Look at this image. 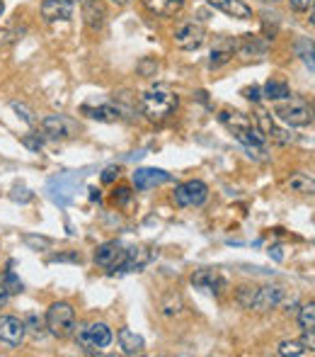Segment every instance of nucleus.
<instances>
[{
  "mask_svg": "<svg viewBox=\"0 0 315 357\" xmlns=\"http://www.w3.org/2000/svg\"><path fill=\"white\" fill-rule=\"evenodd\" d=\"M138 105H141V112L146 114L151 122H165V119L177 109L179 100L172 90L163 88V85H156V88L146 90V93L141 95Z\"/></svg>",
  "mask_w": 315,
  "mask_h": 357,
  "instance_id": "obj_1",
  "label": "nucleus"
},
{
  "mask_svg": "<svg viewBox=\"0 0 315 357\" xmlns=\"http://www.w3.org/2000/svg\"><path fill=\"white\" fill-rule=\"evenodd\" d=\"M274 114H277L282 122H286L289 127H308L313 122V109L306 100L296 98V95H289L286 100H279L277 107H274Z\"/></svg>",
  "mask_w": 315,
  "mask_h": 357,
  "instance_id": "obj_2",
  "label": "nucleus"
},
{
  "mask_svg": "<svg viewBox=\"0 0 315 357\" xmlns=\"http://www.w3.org/2000/svg\"><path fill=\"white\" fill-rule=\"evenodd\" d=\"M47 328L54 338H68L76 331V309L68 301H56L47 311Z\"/></svg>",
  "mask_w": 315,
  "mask_h": 357,
  "instance_id": "obj_3",
  "label": "nucleus"
},
{
  "mask_svg": "<svg viewBox=\"0 0 315 357\" xmlns=\"http://www.w3.org/2000/svg\"><path fill=\"white\" fill-rule=\"evenodd\" d=\"M112 328H109L107 324H88V326H83V328L76 333V340H78V345L85 350V353H99V350H104V348H109L112 345Z\"/></svg>",
  "mask_w": 315,
  "mask_h": 357,
  "instance_id": "obj_4",
  "label": "nucleus"
},
{
  "mask_svg": "<svg viewBox=\"0 0 315 357\" xmlns=\"http://www.w3.org/2000/svg\"><path fill=\"white\" fill-rule=\"evenodd\" d=\"M209 199V185L204 180H184L172 192V202L177 207H202Z\"/></svg>",
  "mask_w": 315,
  "mask_h": 357,
  "instance_id": "obj_5",
  "label": "nucleus"
},
{
  "mask_svg": "<svg viewBox=\"0 0 315 357\" xmlns=\"http://www.w3.org/2000/svg\"><path fill=\"white\" fill-rule=\"evenodd\" d=\"M207 42V29L199 22H182L172 32V44L182 52H194Z\"/></svg>",
  "mask_w": 315,
  "mask_h": 357,
  "instance_id": "obj_6",
  "label": "nucleus"
},
{
  "mask_svg": "<svg viewBox=\"0 0 315 357\" xmlns=\"http://www.w3.org/2000/svg\"><path fill=\"white\" fill-rule=\"evenodd\" d=\"M124 260H127V248H124L119 241H107V243H102L95 250V263H97L99 268L109 270V273L122 270Z\"/></svg>",
  "mask_w": 315,
  "mask_h": 357,
  "instance_id": "obj_7",
  "label": "nucleus"
},
{
  "mask_svg": "<svg viewBox=\"0 0 315 357\" xmlns=\"http://www.w3.org/2000/svg\"><path fill=\"white\" fill-rule=\"evenodd\" d=\"M282 301H284V287L264 284V287H257V291H255V299H252V304H250V309L257 311V314H267V311L277 309Z\"/></svg>",
  "mask_w": 315,
  "mask_h": 357,
  "instance_id": "obj_8",
  "label": "nucleus"
},
{
  "mask_svg": "<svg viewBox=\"0 0 315 357\" xmlns=\"http://www.w3.org/2000/svg\"><path fill=\"white\" fill-rule=\"evenodd\" d=\"M218 119H221V124L228 129V132H233V137H236V139L257 129L255 119L248 117L245 112H238V109H223V112L218 114Z\"/></svg>",
  "mask_w": 315,
  "mask_h": 357,
  "instance_id": "obj_9",
  "label": "nucleus"
},
{
  "mask_svg": "<svg viewBox=\"0 0 315 357\" xmlns=\"http://www.w3.org/2000/svg\"><path fill=\"white\" fill-rule=\"evenodd\" d=\"M192 284L197 289H204V291H211V294H221L223 289L228 287L226 278H223L218 270H209V268H202L192 275Z\"/></svg>",
  "mask_w": 315,
  "mask_h": 357,
  "instance_id": "obj_10",
  "label": "nucleus"
},
{
  "mask_svg": "<svg viewBox=\"0 0 315 357\" xmlns=\"http://www.w3.org/2000/svg\"><path fill=\"white\" fill-rule=\"evenodd\" d=\"M24 340V324L15 316H0V343L17 348Z\"/></svg>",
  "mask_w": 315,
  "mask_h": 357,
  "instance_id": "obj_11",
  "label": "nucleus"
},
{
  "mask_svg": "<svg viewBox=\"0 0 315 357\" xmlns=\"http://www.w3.org/2000/svg\"><path fill=\"white\" fill-rule=\"evenodd\" d=\"M42 132L51 139H68L76 132V124L68 117H63V114H49L42 122Z\"/></svg>",
  "mask_w": 315,
  "mask_h": 357,
  "instance_id": "obj_12",
  "label": "nucleus"
},
{
  "mask_svg": "<svg viewBox=\"0 0 315 357\" xmlns=\"http://www.w3.org/2000/svg\"><path fill=\"white\" fill-rule=\"evenodd\" d=\"M76 3L73 0H44L42 15L47 22H58V20H71Z\"/></svg>",
  "mask_w": 315,
  "mask_h": 357,
  "instance_id": "obj_13",
  "label": "nucleus"
},
{
  "mask_svg": "<svg viewBox=\"0 0 315 357\" xmlns=\"http://www.w3.org/2000/svg\"><path fill=\"white\" fill-rule=\"evenodd\" d=\"M170 180V173L160 168H138L134 173V185L136 190H153V188H160Z\"/></svg>",
  "mask_w": 315,
  "mask_h": 357,
  "instance_id": "obj_14",
  "label": "nucleus"
},
{
  "mask_svg": "<svg viewBox=\"0 0 315 357\" xmlns=\"http://www.w3.org/2000/svg\"><path fill=\"white\" fill-rule=\"evenodd\" d=\"M255 124H257L259 132H262L267 139H272L274 144H282V146H284V144L293 142L291 134H286V132H284V129H279L277 124L272 122V117H269V112H262V109H259L257 117H255Z\"/></svg>",
  "mask_w": 315,
  "mask_h": 357,
  "instance_id": "obj_15",
  "label": "nucleus"
},
{
  "mask_svg": "<svg viewBox=\"0 0 315 357\" xmlns=\"http://www.w3.org/2000/svg\"><path fill=\"white\" fill-rule=\"evenodd\" d=\"M80 13H83L85 24H88L92 32H99V29H102L107 13H104V5L99 3V0H80Z\"/></svg>",
  "mask_w": 315,
  "mask_h": 357,
  "instance_id": "obj_16",
  "label": "nucleus"
},
{
  "mask_svg": "<svg viewBox=\"0 0 315 357\" xmlns=\"http://www.w3.org/2000/svg\"><path fill=\"white\" fill-rule=\"evenodd\" d=\"M207 3L211 5L213 10L226 13L228 17H236V20H252L255 17L252 8H250L248 3H243V0H207Z\"/></svg>",
  "mask_w": 315,
  "mask_h": 357,
  "instance_id": "obj_17",
  "label": "nucleus"
},
{
  "mask_svg": "<svg viewBox=\"0 0 315 357\" xmlns=\"http://www.w3.org/2000/svg\"><path fill=\"white\" fill-rule=\"evenodd\" d=\"M286 188L298 195H315V175L306 173V170H296V173L289 175Z\"/></svg>",
  "mask_w": 315,
  "mask_h": 357,
  "instance_id": "obj_18",
  "label": "nucleus"
},
{
  "mask_svg": "<svg viewBox=\"0 0 315 357\" xmlns=\"http://www.w3.org/2000/svg\"><path fill=\"white\" fill-rule=\"evenodd\" d=\"M267 47H269V44L264 42V39L255 37V34H245V37L236 44L238 54H240L243 59H250V56H264V54H267Z\"/></svg>",
  "mask_w": 315,
  "mask_h": 357,
  "instance_id": "obj_19",
  "label": "nucleus"
},
{
  "mask_svg": "<svg viewBox=\"0 0 315 357\" xmlns=\"http://www.w3.org/2000/svg\"><path fill=\"white\" fill-rule=\"evenodd\" d=\"M233 52H236V42L233 39H218L211 49V59H209V66L211 68H221L223 63H228L233 59Z\"/></svg>",
  "mask_w": 315,
  "mask_h": 357,
  "instance_id": "obj_20",
  "label": "nucleus"
},
{
  "mask_svg": "<svg viewBox=\"0 0 315 357\" xmlns=\"http://www.w3.org/2000/svg\"><path fill=\"white\" fill-rule=\"evenodd\" d=\"M151 263V253H148V248H127V260H124V273H138V270H143L146 265Z\"/></svg>",
  "mask_w": 315,
  "mask_h": 357,
  "instance_id": "obj_21",
  "label": "nucleus"
},
{
  "mask_svg": "<svg viewBox=\"0 0 315 357\" xmlns=\"http://www.w3.org/2000/svg\"><path fill=\"white\" fill-rule=\"evenodd\" d=\"M119 348L124 350V355H141L143 348H146V340L134 331L122 328L119 331Z\"/></svg>",
  "mask_w": 315,
  "mask_h": 357,
  "instance_id": "obj_22",
  "label": "nucleus"
},
{
  "mask_svg": "<svg viewBox=\"0 0 315 357\" xmlns=\"http://www.w3.org/2000/svg\"><path fill=\"white\" fill-rule=\"evenodd\" d=\"M148 13L158 15V17H172L182 10L184 0H143Z\"/></svg>",
  "mask_w": 315,
  "mask_h": 357,
  "instance_id": "obj_23",
  "label": "nucleus"
},
{
  "mask_svg": "<svg viewBox=\"0 0 315 357\" xmlns=\"http://www.w3.org/2000/svg\"><path fill=\"white\" fill-rule=\"evenodd\" d=\"M262 95L267 100H272V102H279V100H286L289 95H291V88H289L286 80H282V78H269L267 83H264Z\"/></svg>",
  "mask_w": 315,
  "mask_h": 357,
  "instance_id": "obj_24",
  "label": "nucleus"
},
{
  "mask_svg": "<svg viewBox=\"0 0 315 357\" xmlns=\"http://www.w3.org/2000/svg\"><path fill=\"white\" fill-rule=\"evenodd\" d=\"M83 112L88 114L90 119H97V122H117V119L122 117L119 107H112V105H99V107H88V105H85Z\"/></svg>",
  "mask_w": 315,
  "mask_h": 357,
  "instance_id": "obj_25",
  "label": "nucleus"
},
{
  "mask_svg": "<svg viewBox=\"0 0 315 357\" xmlns=\"http://www.w3.org/2000/svg\"><path fill=\"white\" fill-rule=\"evenodd\" d=\"M298 326L306 335H315V301H308V304L301 306L298 311Z\"/></svg>",
  "mask_w": 315,
  "mask_h": 357,
  "instance_id": "obj_26",
  "label": "nucleus"
},
{
  "mask_svg": "<svg viewBox=\"0 0 315 357\" xmlns=\"http://www.w3.org/2000/svg\"><path fill=\"white\" fill-rule=\"evenodd\" d=\"M277 353L282 357H303V355L311 353V348L303 343V338L301 340H284V343H279Z\"/></svg>",
  "mask_w": 315,
  "mask_h": 357,
  "instance_id": "obj_27",
  "label": "nucleus"
},
{
  "mask_svg": "<svg viewBox=\"0 0 315 357\" xmlns=\"http://www.w3.org/2000/svg\"><path fill=\"white\" fill-rule=\"evenodd\" d=\"M22 241L29 245V248H34V250H47V248H51V238H47V236H32V234H27V236H22Z\"/></svg>",
  "mask_w": 315,
  "mask_h": 357,
  "instance_id": "obj_28",
  "label": "nucleus"
},
{
  "mask_svg": "<svg viewBox=\"0 0 315 357\" xmlns=\"http://www.w3.org/2000/svg\"><path fill=\"white\" fill-rule=\"evenodd\" d=\"M255 291H257V287H250V284H245V287H240L238 289V304L243 306V309H250V304H252V299H255Z\"/></svg>",
  "mask_w": 315,
  "mask_h": 357,
  "instance_id": "obj_29",
  "label": "nucleus"
},
{
  "mask_svg": "<svg viewBox=\"0 0 315 357\" xmlns=\"http://www.w3.org/2000/svg\"><path fill=\"white\" fill-rule=\"evenodd\" d=\"M3 287H5V289H8V294H19V291H22V282H19V280L15 278L13 270H8V273H5V278H3Z\"/></svg>",
  "mask_w": 315,
  "mask_h": 357,
  "instance_id": "obj_30",
  "label": "nucleus"
},
{
  "mask_svg": "<svg viewBox=\"0 0 315 357\" xmlns=\"http://www.w3.org/2000/svg\"><path fill=\"white\" fill-rule=\"evenodd\" d=\"M158 71V63L153 61V59H143L141 63H138V73L146 75V78H151V75H156Z\"/></svg>",
  "mask_w": 315,
  "mask_h": 357,
  "instance_id": "obj_31",
  "label": "nucleus"
},
{
  "mask_svg": "<svg viewBox=\"0 0 315 357\" xmlns=\"http://www.w3.org/2000/svg\"><path fill=\"white\" fill-rule=\"evenodd\" d=\"M122 175V168L119 165H109V168H104V173H102V183H114V180Z\"/></svg>",
  "mask_w": 315,
  "mask_h": 357,
  "instance_id": "obj_32",
  "label": "nucleus"
},
{
  "mask_svg": "<svg viewBox=\"0 0 315 357\" xmlns=\"http://www.w3.org/2000/svg\"><path fill=\"white\" fill-rule=\"evenodd\" d=\"M243 98L250 100V102H259V98H262V90H259L257 85H250V88H243Z\"/></svg>",
  "mask_w": 315,
  "mask_h": 357,
  "instance_id": "obj_33",
  "label": "nucleus"
},
{
  "mask_svg": "<svg viewBox=\"0 0 315 357\" xmlns=\"http://www.w3.org/2000/svg\"><path fill=\"white\" fill-rule=\"evenodd\" d=\"M301 59L306 61V66H311L313 71H315V44H308L306 52L301 49Z\"/></svg>",
  "mask_w": 315,
  "mask_h": 357,
  "instance_id": "obj_34",
  "label": "nucleus"
},
{
  "mask_svg": "<svg viewBox=\"0 0 315 357\" xmlns=\"http://www.w3.org/2000/svg\"><path fill=\"white\" fill-rule=\"evenodd\" d=\"M114 202L117 204H124V202H129V199H131V190L129 188H119V190H114Z\"/></svg>",
  "mask_w": 315,
  "mask_h": 357,
  "instance_id": "obj_35",
  "label": "nucleus"
},
{
  "mask_svg": "<svg viewBox=\"0 0 315 357\" xmlns=\"http://www.w3.org/2000/svg\"><path fill=\"white\" fill-rule=\"evenodd\" d=\"M289 5H291L293 10H298V13H303V10H308L313 5V0H289Z\"/></svg>",
  "mask_w": 315,
  "mask_h": 357,
  "instance_id": "obj_36",
  "label": "nucleus"
},
{
  "mask_svg": "<svg viewBox=\"0 0 315 357\" xmlns=\"http://www.w3.org/2000/svg\"><path fill=\"white\" fill-rule=\"evenodd\" d=\"M22 144L27 146V149H32V151H39V149H42V139H29V137H24V139H22Z\"/></svg>",
  "mask_w": 315,
  "mask_h": 357,
  "instance_id": "obj_37",
  "label": "nucleus"
},
{
  "mask_svg": "<svg viewBox=\"0 0 315 357\" xmlns=\"http://www.w3.org/2000/svg\"><path fill=\"white\" fill-rule=\"evenodd\" d=\"M63 260H73V263H80V255L73 253V255H54L51 263H63Z\"/></svg>",
  "mask_w": 315,
  "mask_h": 357,
  "instance_id": "obj_38",
  "label": "nucleus"
},
{
  "mask_svg": "<svg viewBox=\"0 0 315 357\" xmlns=\"http://www.w3.org/2000/svg\"><path fill=\"white\" fill-rule=\"evenodd\" d=\"M13 107L17 109V112H22V119H24V122H29V124H32V114H29V109L24 107V105H17V102H15Z\"/></svg>",
  "mask_w": 315,
  "mask_h": 357,
  "instance_id": "obj_39",
  "label": "nucleus"
},
{
  "mask_svg": "<svg viewBox=\"0 0 315 357\" xmlns=\"http://www.w3.org/2000/svg\"><path fill=\"white\" fill-rule=\"evenodd\" d=\"M8 296H10V294H8V289H5V287L0 284V309H3V306L8 304Z\"/></svg>",
  "mask_w": 315,
  "mask_h": 357,
  "instance_id": "obj_40",
  "label": "nucleus"
},
{
  "mask_svg": "<svg viewBox=\"0 0 315 357\" xmlns=\"http://www.w3.org/2000/svg\"><path fill=\"white\" fill-rule=\"evenodd\" d=\"M112 5H117V8H124V5H129V3H134V0H109Z\"/></svg>",
  "mask_w": 315,
  "mask_h": 357,
  "instance_id": "obj_41",
  "label": "nucleus"
},
{
  "mask_svg": "<svg viewBox=\"0 0 315 357\" xmlns=\"http://www.w3.org/2000/svg\"><path fill=\"white\" fill-rule=\"evenodd\" d=\"M29 326H37V319H34V316H29ZM34 333H39V331H42V324H39V328H32Z\"/></svg>",
  "mask_w": 315,
  "mask_h": 357,
  "instance_id": "obj_42",
  "label": "nucleus"
},
{
  "mask_svg": "<svg viewBox=\"0 0 315 357\" xmlns=\"http://www.w3.org/2000/svg\"><path fill=\"white\" fill-rule=\"evenodd\" d=\"M308 10H311V22L315 24V0H313V5H311V8H308Z\"/></svg>",
  "mask_w": 315,
  "mask_h": 357,
  "instance_id": "obj_43",
  "label": "nucleus"
},
{
  "mask_svg": "<svg viewBox=\"0 0 315 357\" xmlns=\"http://www.w3.org/2000/svg\"><path fill=\"white\" fill-rule=\"evenodd\" d=\"M3 10H5V5H3V0H0V15H3Z\"/></svg>",
  "mask_w": 315,
  "mask_h": 357,
  "instance_id": "obj_44",
  "label": "nucleus"
},
{
  "mask_svg": "<svg viewBox=\"0 0 315 357\" xmlns=\"http://www.w3.org/2000/svg\"><path fill=\"white\" fill-rule=\"evenodd\" d=\"M311 109H313V114H315V100H313V105H311Z\"/></svg>",
  "mask_w": 315,
  "mask_h": 357,
  "instance_id": "obj_45",
  "label": "nucleus"
}]
</instances>
